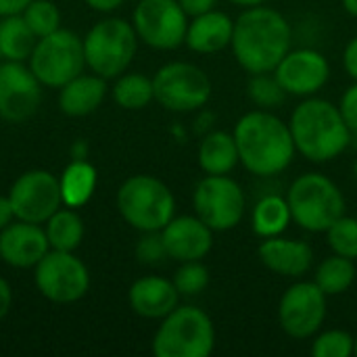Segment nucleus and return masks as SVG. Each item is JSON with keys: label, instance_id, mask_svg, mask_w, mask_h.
I'll list each match as a JSON object with an SVG mask.
<instances>
[{"label": "nucleus", "instance_id": "nucleus-36", "mask_svg": "<svg viewBox=\"0 0 357 357\" xmlns=\"http://www.w3.org/2000/svg\"><path fill=\"white\" fill-rule=\"evenodd\" d=\"M339 111L347 123V128L351 130V134H357V82H354L339 100Z\"/></svg>", "mask_w": 357, "mask_h": 357}, {"label": "nucleus", "instance_id": "nucleus-11", "mask_svg": "<svg viewBox=\"0 0 357 357\" xmlns=\"http://www.w3.org/2000/svg\"><path fill=\"white\" fill-rule=\"evenodd\" d=\"M328 314V297L314 280L293 282L278 301V324L291 339H314Z\"/></svg>", "mask_w": 357, "mask_h": 357}, {"label": "nucleus", "instance_id": "nucleus-20", "mask_svg": "<svg viewBox=\"0 0 357 357\" xmlns=\"http://www.w3.org/2000/svg\"><path fill=\"white\" fill-rule=\"evenodd\" d=\"M132 310L146 320H161L180 305V293L174 280L163 276H142L128 293Z\"/></svg>", "mask_w": 357, "mask_h": 357}, {"label": "nucleus", "instance_id": "nucleus-8", "mask_svg": "<svg viewBox=\"0 0 357 357\" xmlns=\"http://www.w3.org/2000/svg\"><path fill=\"white\" fill-rule=\"evenodd\" d=\"M155 100L174 113H190L205 107L213 94L211 77L195 63L172 61L153 75Z\"/></svg>", "mask_w": 357, "mask_h": 357}, {"label": "nucleus", "instance_id": "nucleus-12", "mask_svg": "<svg viewBox=\"0 0 357 357\" xmlns=\"http://www.w3.org/2000/svg\"><path fill=\"white\" fill-rule=\"evenodd\" d=\"M190 17L178 0H140L132 25L138 40L157 50H174L184 44Z\"/></svg>", "mask_w": 357, "mask_h": 357}, {"label": "nucleus", "instance_id": "nucleus-17", "mask_svg": "<svg viewBox=\"0 0 357 357\" xmlns=\"http://www.w3.org/2000/svg\"><path fill=\"white\" fill-rule=\"evenodd\" d=\"M167 257L182 261H201L213 249V230L197 215H174L161 230Z\"/></svg>", "mask_w": 357, "mask_h": 357}, {"label": "nucleus", "instance_id": "nucleus-33", "mask_svg": "<svg viewBox=\"0 0 357 357\" xmlns=\"http://www.w3.org/2000/svg\"><path fill=\"white\" fill-rule=\"evenodd\" d=\"M21 15H23L25 23L29 25V29L38 38H44V36L61 29L59 27L61 25V13H59L56 4L50 0H31Z\"/></svg>", "mask_w": 357, "mask_h": 357}, {"label": "nucleus", "instance_id": "nucleus-46", "mask_svg": "<svg viewBox=\"0 0 357 357\" xmlns=\"http://www.w3.org/2000/svg\"><path fill=\"white\" fill-rule=\"evenodd\" d=\"M354 356H357V337H356V349H354Z\"/></svg>", "mask_w": 357, "mask_h": 357}, {"label": "nucleus", "instance_id": "nucleus-16", "mask_svg": "<svg viewBox=\"0 0 357 357\" xmlns=\"http://www.w3.org/2000/svg\"><path fill=\"white\" fill-rule=\"evenodd\" d=\"M40 79L19 61L0 65V117L6 121H25L40 107Z\"/></svg>", "mask_w": 357, "mask_h": 357}, {"label": "nucleus", "instance_id": "nucleus-18", "mask_svg": "<svg viewBox=\"0 0 357 357\" xmlns=\"http://www.w3.org/2000/svg\"><path fill=\"white\" fill-rule=\"evenodd\" d=\"M257 257L264 268L284 278H303L314 266L312 245L299 238H289L284 234L261 238Z\"/></svg>", "mask_w": 357, "mask_h": 357}, {"label": "nucleus", "instance_id": "nucleus-2", "mask_svg": "<svg viewBox=\"0 0 357 357\" xmlns=\"http://www.w3.org/2000/svg\"><path fill=\"white\" fill-rule=\"evenodd\" d=\"M232 134L238 146L241 165L257 178L282 174L297 155L289 121H282L268 109L245 113L236 121Z\"/></svg>", "mask_w": 357, "mask_h": 357}, {"label": "nucleus", "instance_id": "nucleus-21", "mask_svg": "<svg viewBox=\"0 0 357 357\" xmlns=\"http://www.w3.org/2000/svg\"><path fill=\"white\" fill-rule=\"evenodd\" d=\"M234 31V19L220 10H207L203 15L190 17L184 44L197 54H218L230 48Z\"/></svg>", "mask_w": 357, "mask_h": 357}, {"label": "nucleus", "instance_id": "nucleus-7", "mask_svg": "<svg viewBox=\"0 0 357 357\" xmlns=\"http://www.w3.org/2000/svg\"><path fill=\"white\" fill-rule=\"evenodd\" d=\"M136 48L138 33L134 25L117 17L96 23L84 38L86 65H90V69L105 79L126 73L134 61Z\"/></svg>", "mask_w": 357, "mask_h": 357}, {"label": "nucleus", "instance_id": "nucleus-6", "mask_svg": "<svg viewBox=\"0 0 357 357\" xmlns=\"http://www.w3.org/2000/svg\"><path fill=\"white\" fill-rule=\"evenodd\" d=\"M117 209L132 228L157 232L176 215V197L159 178L138 174L119 186Z\"/></svg>", "mask_w": 357, "mask_h": 357}, {"label": "nucleus", "instance_id": "nucleus-14", "mask_svg": "<svg viewBox=\"0 0 357 357\" xmlns=\"http://www.w3.org/2000/svg\"><path fill=\"white\" fill-rule=\"evenodd\" d=\"M8 199L17 220L44 224L63 205L61 182L42 169L25 172L15 180Z\"/></svg>", "mask_w": 357, "mask_h": 357}, {"label": "nucleus", "instance_id": "nucleus-40", "mask_svg": "<svg viewBox=\"0 0 357 357\" xmlns=\"http://www.w3.org/2000/svg\"><path fill=\"white\" fill-rule=\"evenodd\" d=\"M10 303H13V293H10V287L4 278H0V320L8 314L10 310Z\"/></svg>", "mask_w": 357, "mask_h": 357}, {"label": "nucleus", "instance_id": "nucleus-27", "mask_svg": "<svg viewBox=\"0 0 357 357\" xmlns=\"http://www.w3.org/2000/svg\"><path fill=\"white\" fill-rule=\"evenodd\" d=\"M59 182H61L63 203L75 209L88 203V199L92 197L96 188V169L90 163H86V159H73L63 172V178Z\"/></svg>", "mask_w": 357, "mask_h": 357}, {"label": "nucleus", "instance_id": "nucleus-25", "mask_svg": "<svg viewBox=\"0 0 357 357\" xmlns=\"http://www.w3.org/2000/svg\"><path fill=\"white\" fill-rule=\"evenodd\" d=\"M38 36L29 29L23 15H8L0 21V54L6 61H25L31 56Z\"/></svg>", "mask_w": 357, "mask_h": 357}, {"label": "nucleus", "instance_id": "nucleus-23", "mask_svg": "<svg viewBox=\"0 0 357 357\" xmlns=\"http://www.w3.org/2000/svg\"><path fill=\"white\" fill-rule=\"evenodd\" d=\"M107 94L105 77L100 75H77L61 88L59 107L71 117H82L96 111Z\"/></svg>", "mask_w": 357, "mask_h": 357}, {"label": "nucleus", "instance_id": "nucleus-44", "mask_svg": "<svg viewBox=\"0 0 357 357\" xmlns=\"http://www.w3.org/2000/svg\"><path fill=\"white\" fill-rule=\"evenodd\" d=\"M341 4H343L347 15H351V17L357 19V0H341Z\"/></svg>", "mask_w": 357, "mask_h": 357}, {"label": "nucleus", "instance_id": "nucleus-30", "mask_svg": "<svg viewBox=\"0 0 357 357\" xmlns=\"http://www.w3.org/2000/svg\"><path fill=\"white\" fill-rule=\"evenodd\" d=\"M247 94H249V100L257 109H268V111L280 107L284 102V98L289 96L274 73H255V75H251L249 84H247Z\"/></svg>", "mask_w": 357, "mask_h": 357}, {"label": "nucleus", "instance_id": "nucleus-15", "mask_svg": "<svg viewBox=\"0 0 357 357\" xmlns=\"http://www.w3.org/2000/svg\"><path fill=\"white\" fill-rule=\"evenodd\" d=\"M289 96H316L331 79V63L316 48H291L272 71Z\"/></svg>", "mask_w": 357, "mask_h": 357}, {"label": "nucleus", "instance_id": "nucleus-42", "mask_svg": "<svg viewBox=\"0 0 357 357\" xmlns=\"http://www.w3.org/2000/svg\"><path fill=\"white\" fill-rule=\"evenodd\" d=\"M94 10H102V13H109V10H115L117 6H121L126 0H86Z\"/></svg>", "mask_w": 357, "mask_h": 357}, {"label": "nucleus", "instance_id": "nucleus-3", "mask_svg": "<svg viewBox=\"0 0 357 357\" xmlns=\"http://www.w3.org/2000/svg\"><path fill=\"white\" fill-rule=\"evenodd\" d=\"M289 128L299 155L312 163H328L339 159L351 144L339 105L316 96L303 98L291 113Z\"/></svg>", "mask_w": 357, "mask_h": 357}, {"label": "nucleus", "instance_id": "nucleus-45", "mask_svg": "<svg viewBox=\"0 0 357 357\" xmlns=\"http://www.w3.org/2000/svg\"><path fill=\"white\" fill-rule=\"evenodd\" d=\"M86 157V142H75V149H73V159H84Z\"/></svg>", "mask_w": 357, "mask_h": 357}, {"label": "nucleus", "instance_id": "nucleus-4", "mask_svg": "<svg viewBox=\"0 0 357 357\" xmlns=\"http://www.w3.org/2000/svg\"><path fill=\"white\" fill-rule=\"evenodd\" d=\"M284 197L291 207L293 224L312 234L326 232L347 209L337 182L318 172L297 176Z\"/></svg>", "mask_w": 357, "mask_h": 357}, {"label": "nucleus", "instance_id": "nucleus-24", "mask_svg": "<svg viewBox=\"0 0 357 357\" xmlns=\"http://www.w3.org/2000/svg\"><path fill=\"white\" fill-rule=\"evenodd\" d=\"M293 215L287 197L282 195H266L261 197L251 211V230L259 238H272L287 232Z\"/></svg>", "mask_w": 357, "mask_h": 357}, {"label": "nucleus", "instance_id": "nucleus-47", "mask_svg": "<svg viewBox=\"0 0 357 357\" xmlns=\"http://www.w3.org/2000/svg\"><path fill=\"white\" fill-rule=\"evenodd\" d=\"M0 59H2V54H0Z\"/></svg>", "mask_w": 357, "mask_h": 357}, {"label": "nucleus", "instance_id": "nucleus-28", "mask_svg": "<svg viewBox=\"0 0 357 357\" xmlns=\"http://www.w3.org/2000/svg\"><path fill=\"white\" fill-rule=\"evenodd\" d=\"M46 236L52 249L56 251H73L79 247L84 238V222L82 218L71 209H59L48 218L46 224Z\"/></svg>", "mask_w": 357, "mask_h": 357}, {"label": "nucleus", "instance_id": "nucleus-5", "mask_svg": "<svg viewBox=\"0 0 357 357\" xmlns=\"http://www.w3.org/2000/svg\"><path fill=\"white\" fill-rule=\"evenodd\" d=\"M215 326L207 312L195 305H178L153 337L157 357H209L215 349Z\"/></svg>", "mask_w": 357, "mask_h": 357}, {"label": "nucleus", "instance_id": "nucleus-43", "mask_svg": "<svg viewBox=\"0 0 357 357\" xmlns=\"http://www.w3.org/2000/svg\"><path fill=\"white\" fill-rule=\"evenodd\" d=\"M230 4H236L241 8H251V6H259V4H268V0H228Z\"/></svg>", "mask_w": 357, "mask_h": 357}, {"label": "nucleus", "instance_id": "nucleus-10", "mask_svg": "<svg viewBox=\"0 0 357 357\" xmlns=\"http://www.w3.org/2000/svg\"><path fill=\"white\" fill-rule=\"evenodd\" d=\"M29 59V69L40 79V84L63 88L84 71V40H79V36L69 29H56L44 38H38Z\"/></svg>", "mask_w": 357, "mask_h": 357}, {"label": "nucleus", "instance_id": "nucleus-35", "mask_svg": "<svg viewBox=\"0 0 357 357\" xmlns=\"http://www.w3.org/2000/svg\"><path fill=\"white\" fill-rule=\"evenodd\" d=\"M136 257L144 266H159L165 259H169L167 251H165V243H163L161 230H157V232H142V236H140V241L136 245Z\"/></svg>", "mask_w": 357, "mask_h": 357}, {"label": "nucleus", "instance_id": "nucleus-39", "mask_svg": "<svg viewBox=\"0 0 357 357\" xmlns=\"http://www.w3.org/2000/svg\"><path fill=\"white\" fill-rule=\"evenodd\" d=\"M31 0H0V17L21 15Z\"/></svg>", "mask_w": 357, "mask_h": 357}, {"label": "nucleus", "instance_id": "nucleus-19", "mask_svg": "<svg viewBox=\"0 0 357 357\" xmlns=\"http://www.w3.org/2000/svg\"><path fill=\"white\" fill-rule=\"evenodd\" d=\"M48 236L40 224L23 222L8 224L0 230V257L15 268H31L48 253Z\"/></svg>", "mask_w": 357, "mask_h": 357}, {"label": "nucleus", "instance_id": "nucleus-22", "mask_svg": "<svg viewBox=\"0 0 357 357\" xmlns=\"http://www.w3.org/2000/svg\"><path fill=\"white\" fill-rule=\"evenodd\" d=\"M197 161L203 174L207 176H226L232 174L234 167L241 163L238 159V146L232 132L213 130L207 132L197 151Z\"/></svg>", "mask_w": 357, "mask_h": 357}, {"label": "nucleus", "instance_id": "nucleus-31", "mask_svg": "<svg viewBox=\"0 0 357 357\" xmlns=\"http://www.w3.org/2000/svg\"><path fill=\"white\" fill-rule=\"evenodd\" d=\"M356 349V337L341 328H328L314 335L312 356L314 357H351Z\"/></svg>", "mask_w": 357, "mask_h": 357}, {"label": "nucleus", "instance_id": "nucleus-29", "mask_svg": "<svg viewBox=\"0 0 357 357\" xmlns=\"http://www.w3.org/2000/svg\"><path fill=\"white\" fill-rule=\"evenodd\" d=\"M113 96L121 109L128 111L144 109L151 100H155L153 77H146L142 73H121L115 82Z\"/></svg>", "mask_w": 357, "mask_h": 357}, {"label": "nucleus", "instance_id": "nucleus-37", "mask_svg": "<svg viewBox=\"0 0 357 357\" xmlns=\"http://www.w3.org/2000/svg\"><path fill=\"white\" fill-rule=\"evenodd\" d=\"M343 67H345V71H347V75L357 82V36H354L349 42H347V46H345V50H343Z\"/></svg>", "mask_w": 357, "mask_h": 357}, {"label": "nucleus", "instance_id": "nucleus-34", "mask_svg": "<svg viewBox=\"0 0 357 357\" xmlns=\"http://www.w3.org/2000/svg\"><path fill=\"white\" fill-rule=\"evenodd\" d=\"M172 280H174L180 297H197L209 284V270L203 264V259L201 261H182Z\"/></svg>", "mask_w": 357, "mask_h": 357}, {"label": "nucleus", "instance_id": "nucleus-32", "mask_svg": "<svg viewBox=\"0 0 357 357\" xmlns=\"http://www.w3.org/2000/svg\"><path fill=\"white\" fill-rule=\"evenodd\" d=\"M326 241L333 253L343 255L347 259H357V218L341 215L326 232Z\"/></svg>", "mask_w": 357, "mask_h": 357}, {"label": "nucleus", "instance_id": "nucleus-26", "mask_svg": "<svg viewBox=\"0 0 357 357\" xmlns=\"http://www.w3.org/2000/svg\"><path fill=\"white\" fill-rule=\"evenodd\" d=\"M356 276V261L333 253L331 257L318 264L314 282L326 297H337V295L347 293L354 287Z\"/></svg>", "mask_w": 357, "mask_h": 357}, {"label": "nucleus", "instance_id": "nucleus-38", "mask_svg": "<svg viewBox=\"0 0 357 357\" xmlns=\"http://www.w3.org/2000/svg\"><path fill=\"white\" fill-rule=\"evenodd\" d=\"M178 2H180V6L184 8V13L188 17H197V15H203L207 10L218 8L220 0H178Z\"/></svg>", "mask_w": 357, "mask_h": 357}, {"label": "nucleus", "instance_id": "nucleus-13", "mask_svg": "<svg viewBox=\"0 0 357 357\" xmlns=\"http://www.w3.org/2000/svg\"><path fill=\"white\" fill-rule=\"evenodd\" d=\"M38 291L54 303H71L86 295L90 276L71 251H48L36 264Z\"/></svg>", "mask_w": 357, "mask_h": 357}, {"label": "nucleus", "instance_id": "nucleus-9", "mask_svg": "<svg viewBox=\"0 0 357 357\" xmlns=\"http://www.w3.org/2000/svg\"><path fill=\"white\" fill-rule=\"evenodd\" d=\"M195 215L201 218L213 232L234 230L247 209L243 186L230 176H203L192 192Z\"/></svg>", "mask_w": 357, "mask_h": 357}, {"label": "nucleus", "instance_id": "nucleus-41", "mask_svg": "<svg viewBox=\"0 0 357 357\" xmlns=\"http://www.w3.org/2000/svg\"><path fill=\"white\" fill-rule=\"evenodd\" d=\"M13 218H15V211H13L10 199L8 197H0V230H4L10 224Z\"/></svg>", "mask_w": 357, "mask_h": 357}, {"label": "nucleus", "instance_id": "nucleus-1", "mask_svg": "<svg viewBox=\"0 0 357 357\" xmlns=\"http://www.w3.org/2000/svg\"><path fill=\"white\" fill-rule=\"evenodd\" d=\"M291 48L293 27L280 10L259 4L243 8L234 19L230 50L249 75L272 73Z\"/></svg>", "mask_w": 357, "mask_h": 357}]
</instances>
